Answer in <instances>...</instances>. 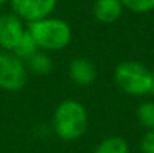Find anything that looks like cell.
Listing matches in <instances>:
<instances>
[{
  "mask_svg": "<svg viewBox=\"0 0 154 153\" xmlns=\"http://www.w3.org/2000/svg\"><path fill=\"white\" fill-rule=\"evenodd\" d=\"M88 126V114L85 107L75 99L60 102L52 114V129L58 138L75 141L81 138Z\"/></svg>",
  "mask_w": 154,
  "mask_h": 153,
  "instance_id": "cell-1",
  "label": "cell"
},
{
  "mask_svg": "<svg viewBox=\"0 0 154 153\" xmlns=\"http://www.w3.org/2000/svg\"><path fill=\"white\" fill-rule=\"evenodd\" d=\"M27 32L41 51L64 50L72 41L70 26L60 18H44L29 23Z\"/></svg>",
  "mask_w": 154,
  "mask_h": 153,
  "instance_id": "cell-2",
  "label": "cell"
},
{
  "mask_svg": "<svg viewBox=\"0 0 154 153\" xmlns=\"http://www.w3.org/2000/svg\"><path fill=\"white\" fill-rule=\"evenodd\" d=\"M115 84L130 96H145L154 93L153 72L142 63L127 60L114 69Z\"/></svg>",
  "mask_w": 154,
  "mask_h": 153,
  "instance_id": "cell-3",
  "label": "cell"
},
{
  "mask_svg": "<svg viewBox=\"0 0 154 153\" xmlns=\"http://www.w3.org/2000/svg\"><path fill=\"white\" fill-rule=\"evenodd\" d=\"M27 66L12 53H0V89L18 92L27 83Z\"/></svg>",
  "mask_w": 154,
  "mask_h": 153,
  "instance_id": "cell-4",
  "label": "cell"
},
{
  "mask_svg": "<svg viewBox=\"0 0 154 153\" xmlns=\"http://www.w3.org/2000/svg\"><path fill=\"white\" fill-rule=\"evenodd\" d=\"M9 2L14 14L27 23L48 18L57 6V0H9Z\"/></svg>",
  "mask_w": 154,
  "mask_h": 153,
  "instance_id": "cell-5",
  "label": "cell"
},
{
  "mask_svg": "<svg viewBox=\"0 0 154 153\" xmlns=\"http://www.w3.org/2000/svg\"><path fill=\"white\" fill-rule=\"evenodd\" d=\"M23 20L14 12H5L0 15V48L12 53L26 33Z\"/></svg>",
  "mask_w": 154,
  "mask_h": 153,
  "instance_id": "cell-6",
  "label": "cell"
},
{
  "mask_svg": "<svg viewBox=\"0 0 154 153\" xmlns=\"http://www.w3.org/2000/svg\"><path fill=\"white\" fill-rule=\"evenodd\" d=\"M69 77L70 80L81 87L91 86L96 81L97 77V69L93 62H90L85 57H76L69 63Z\"/></svg>",
  "mask_w": 154,
  "mask_h": 153,
  "instance_id": "cell-7",
  "label": "cell"
},
{
  "mask_svg": "<svg viewBox=\"0 0 154 153\" xmlns=\"http://www.w3.org/2000/svg\"><path fill=\"white\" fill-rule=\"evenodd\" d=\"M123 14V5L120 0H96L93 5V15L100 23H114Z\"/></svg>",
  "mask_w": 154,
  "mask_h": 153,
  "instance_id": "cell-8",
  "label": "cell"
},
{
  "mask_svg": "<svg viewBox=\"0 0 154 153\" xmlns=\"http://www.w3.org/2000/svg\"><path fill=\"white\" fill-rule=\"evenodd\" d=\"M26 66H27V71L33 72L35 75H39V77H45V75H50L54 68V63H52V59L50 54H47L45 51H38L36 54H33L27 62H26Z\"/></svg>",
  "mask_w": 154,
  "mask_h": 153,
  "instance_id": "cell-9",
  "label": "cell"
},
{
  "mask_svg": "<svg viewBox=\"0 0 154 153\" xmlns=\"http://www.w3.org/2000/svg\"><path fill=\"white\" fill-rule=\"evenodd\" d=\"M94 153H130V149L124 138L114 135L103 138L94 149Z\"/></svg>",
  "mask_w": 154,
  "mask_h": 153,
  "instance_id": "cell-10",
  "label": "cell"
},
{
  "mask_svg": "<svg viewBox=\"0 0 154 153\" xmlns=\"http://www.w3.org/2000/svg\"><path fill=\"white\" fill-rule=\"evenodd\" d=\"M39 51L38 48V45H36V42L33 41V38L30 36V33L26 30V33H24V36L21 38V41L18 42V45L15 47V50L12 51V54H15L20 60H23L24 63L33 56V54H36Z\"/></svg>",
  "mask_w": 154,
  "mask_h": 153,
  "instance_id": "cell-11",
  "label": "cell"
},
{
  "mask_svg": "<svg viewBox=\"0 0 154 153\" xmlns=\"http://www.w3.org/2000/svg\"><path fill=\"white\" fill-rule=\"evenodd\" d=\"M136 119L139 125L148 131H154V101H145L138 105Z\"/></svg>",
  "mask_w": 154,
  "mask_h": 153,
  "instance_id": "cell-12",
  "label": "cell"
},
{
  "mask_svg": "<svg viewBox=\"0 0 154 153\" xmlns=\"http://www.w3.org/2000/svg\"><path fill=\"white\" fill-rule=\"evenodd\" d=\"M123 8L135 14H147L154 9V0H120Z\"/></svg>",
  "mask_w": 154,
  "mask_h": 153,
  "instance_id": "cell-13",
  "label": "cell"
},
{
  "mask_svg": "<svg viewBox=\"0 0 154 153\" xmlns=\"http://www.w3.org/2000/svg\"><path fill=\"white\" fill-rule=\"evenodd\" d=\"M141 152L154 153V131H147L141 140Z\"/></svg>",
  "mask_w": 154,
  "mask_h": 153,
  "instance_id": "cell-14",
  "label": "cell"
},
{
  "mask_svg": "<svg viewBox=\"0 0 154 153\" xmlns=\"http://www.w3.org/2000/svg\"><path fill=\"white\" fill-rule=\"evenodd\" d=\"M6 2H8V0H0V6H2V5H5Z\"/></svg>",
  "mask_w": 154,
  "mask_h": 153,
  "instance_id": "cell-15",
  "label": "cell"
},
{
  "mask_svg": "<svg viewBox=\"0 0 154 153\" xmlns=\"http://www.w3.org/2000/svg\"><path fill=\"white\" fill-rule=\"evenodd\" d=\"M151 72H153V77H154V68H153V71H151Z\"/></svg>",
  "mask_w": 154,
  "mask_h": 153,
  "instance_id": "cell-16",
  "label": "cell"
}]
</instances>
